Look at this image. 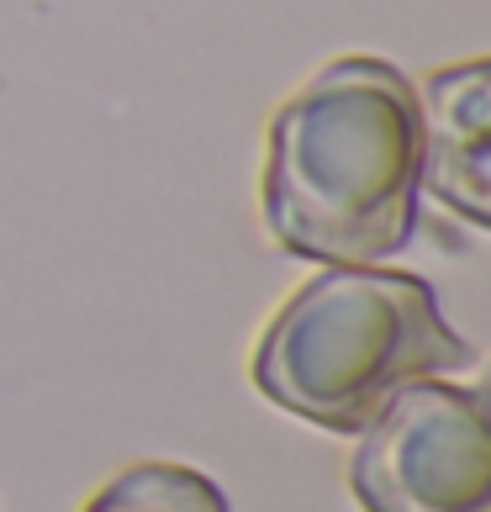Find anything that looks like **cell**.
<instances>
[{
	"label": "cell",
	"mask_w": 491,
	"mask_h": 512,
	"mask_svg": "<svg viewBox=\"0 0 491 512\" xmlns=\"http://www.w3.org/2000/svg\"><path fill=\"white\" fill-rule=\"evenodd\" d=\"M418 90L386 59H333L270 117L264 233L291 259L375 264L418 233Z\"/></svg>",
	"instance_id": "6da1fadb"
},
{
	"label": "cell",
	"mask_w": 491,
	"mask_h": 512,
	"mask_svg": "<svg viewBox=\"0 0 491 512\" xmlns=\"http://www.w3.org/2000/svg\"><path fill=\"white\" fill-rule=\"evenodd\" d=\"M476 349L449 328L423 275L381 264H323L264 322L254 386L264 402L328 433H360L391 391L470 370Z\"/></svg>",
	"instance_id": "7a4b0ae2"
},
{
	"label": "cell",
	"mask_w": 491,
	"mask_h": 512,
	"mask_svg": "<svg viewBox=\"0 0 491 512\" xmlns=\"http://www.w3.org/2000/svg\"><path fill=\"white\" fill-rule=\"evenodd\" d=\"M349 491L365 512H491L486 391L407 381L360 428Z\"/></svg>",
	"instance_id": "3957f363"
},
{
	"label": "cell",
	"mask_w": 491,
	"mask_h": 512,
	"mask_svg": "<svg viewBox=\"0 0 491 512\" xmlns=\"http://www.w3.org/2000/svg\"><path fill=\"white\" fill-rule=\"evenodd\" d=\"M418 90V122H423V164L418 191L449 206L470 227L491 222V69L486 59H465L449 69H433Z\"/></svg>",
	"instance_id": "277c9868"
},
{
	"label": "cell",
	"mask_w": 491,
	"mask_h": 512,
	"mask_svg": "<svg viewBox=\"0 0 491 512\" xmlns=\"http://www.w3.org/2000/svg\"><path fill=\"white\" fill-rule=\"evenodd\" d=\"M85 512H228V497L212 476L175 460H143L111 476Z\"/></svg>",
	"instance_id": "5b68a950"
}]
</instances>
